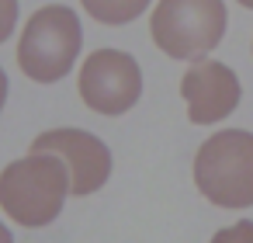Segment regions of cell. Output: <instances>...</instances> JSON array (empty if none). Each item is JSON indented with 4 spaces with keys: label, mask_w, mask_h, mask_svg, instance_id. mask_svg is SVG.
Returning <instances> with one entry per match:
<instances>
[{
    "label": "cell",
    "mask_w": 253,
    "mask_h": 243,
    "mask_svg": "<svg viewBox=\"0 0 253 243\" xmlns=\"http://www.w3.org/2000/svg\"><path fill=\"white\" fill-rule=\"evenodd\" d=\"M32 149L39 153H56L66 167H70V181H73V198H87L94 191H101L115 170V156L108 149V143L87 129H73V125H59V129H45L32 139Z\"/></svg>",
    "instance_id": "cell-6"
},
{
    "label": "cell",
    "mask_w": 253,
    "mask_h": 243,
    "mask_svg": "<svg viewBox=\"0 0 253 243\" xmlns=\"http://www.w3.org/2000/svg\"><path fill=\"white\" fill-rule=\"evenodd\" d=\"M0 243H14V233L7 229V222L0 219Z\"/></svg>",
    "instance_id": "cell-12"
},
{
    "label": "cell",
    "mask_w": 253,
    "mask_h": 243,
    "mask_svg": "<svg viewBox=\"0 0 253 243\" xmlns=\"http://www.w3.org/2000/svg\"><path fill=\"white\" fill-rule=\"evenodd\" d=\"M239 7H246V11H253V0H236Z\"/></svg>",
    "instance_id": "cell-13"
},
{
    "label": "cell",
    "mask_w": 253,
    "mask_h": 243,
    "mask_svg": "<svg viewBox=\"0 0 253 243\" xmlns=\"http://www.w3.org/2000/svg\"><path fill=\"white\" fill-rule=\"evenodd\" d=\"M77 94L90 111L104 118L128 115L142 101V66L132 52L97 49L80 63Z\"/></svg>",
    "instance_id": "cell-5"
},
{
    "label": "cell",
    "mask_w": 253,
    "mask_h": 243,
    "mask_svg": "<svg viewBox=\"0 0 253 243\" xmlns=\"http://www.w3.org/2000/svg\"><path fill=\"white\" fill-rule=\"evenodd\" d=\"M208 243H253V219H239V222L218 229Z\"/></svg>",
    "instance_id": "cell-9"
},
{
    "label": "cell",
    "mask_w": 253,
    "mask_h": 243,
    "mask_svg": "<svg viewBox=\"0 0 253 243\" xmlns=\"http://www.w3.org/2000/svg\"><path fill=\"white\" fill-rule=\"evenodd\" d=\"M180 97H184V111H187L191 125H218L239 108L243 84H239L232 66L205 56L184 70Z\"/></svg>",
    "instance_id": "cell-7"
},
{
    "label": "cell",
    "mask_w": 253,
    "mask_h": 243,
    "mask_svg": "<svg viewBox=\"0 0 253 243\" xmlns=\"http://www.w3.org/2000/svg\"><path fill=\"white\" fill-rule=\"evenodd\" d=\"M229 28L225 0H156L149 11L153 46L177 63L205 59L218 49Z\"/></svg>",
    "instance_id": "cell-3"
},
{
    "label": "cell",
    "mask_w": 253,
    "mask_h": 243,
    "mask_svg": "<svg viewBox=\"0 0 253 243\" xmlns=\"http://www.w3.org/2000/svg\"><path fill=\"white\" fill-rule=\"evenodd\" d=\"M194 188L218 208L253 205V132L218 129L194 153Z\"/></svg>",
    "instance_id": "cell-4"
},
{
    "label": "cell",
    "mask_w": 253,
    "mask_h": 243,
    "mask_svg": "<svg viewBox=\"0 0 253 243\" xmlns=\"http://www.w3.org/2000/svg\"><path fill=\"white\" fill-rule=\"evenodd\" d=\"M156 0H80V11H87L101 25H132L146 11H153Z\"/></svg>",
    "instance_id": "cell-8"
},
{
    "label": "cell",
    "mask_w": 253,
    "mask_h": 243,
    "mask_svg": "<svg viewBox=\"0 0 253 243\" xmlns=\"http://www.w3.org/2000/svg\"><path fill=\"white\" fill-rule=\"evenodd\" d=\"M66 198H73V181L56 153L28 149L0 170V212L25 229L52 226Z\"/></svg>",
    "instance_id": "cell-1"
},
{
    "label": "cell",
    "mask_w": 253,
    "mask_h": 243,
    "mask_svg": "<svg viewBox=\"0 0 253 243\" xmlns=\"http://www.w3.org/2000/svg\"><path fill=\"white\" fill-rule=\"evenodd\" d=\"M84 49V25L80 14L66 4H45L39 7L14 46L18 70L35 84H59L73 73Z\"/></svg>",
    "instance_id": "cell-2"
},
{
    "label": "cell",
    "mask_w": 253,
    "mask_h": 243,
    "mask_svg": "<svg viewBox=\"0 0 253 243\" xmlns=\"http://www.w3.org/2000/svg\"><path fill=\"white\" fill-rule=\"evenodd\" d=\"M18 0H0V46H4L11 35H14V28H18Z\"/></svg>",
    "instance_id": "cell-10"
},
{
    "label": "cell",
    "mask_w": 253,
    "mask_h": 243,
    "mask_svg": "<svg viewBox=\"0 0 253 243\" xmlns=\"http://www.w3.org/2000/svg\"><path fill=\"white\" fill-rule=\"evenodd\" d=\"M7 94H11V80L4 73V66H0V115H4V104H7Z\"/></svg>",
    "instance_id": "cell-11"
}]
</instances>
